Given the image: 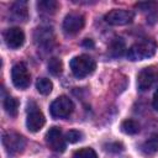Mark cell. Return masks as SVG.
<instances>
[{"mask_svg": "<svg viewBox=\"0 0 158 158\" xmlns=\"http://www.w3.org/2000/svg\"><path fill=\"white\" fill-rule=\"evenodd\" d=\"M157 49V44L152 40H143L141 42L135 43L130 47L127 52V58L130 60H143L154 56Z\"/></svg>", "mask_w": 158, "mask_h": 158, "instance_id": "6da1fadb", "label": "cell"}, {"mask_svg": "<svg viewBox=\"0 0 158 158\" xmlns=\"http://www.w3.org/2000/svg\"><path fill=\"white\" fill-rule=\"evenodd\" d=\"M95 67H96L95 60L91 57H89L88 54L77 56V57L72 58V60H70L72 73L74 74V77H77L79 79L85 78L89 74H91L95 70Z\"/></svg>", "mask_w": 158, "mask_h": 158, "instance_id": "7a4b0ae2", "label": "cell"}, {"mask_svg": "<svg viewBox=\"0 0 158 158\" xmlns=\"http://www.w3.org/2000/svg\"><path fill=\"white\" fill-rule=\"evenodd\" d=\"M73 109H74L73 101L68 96H65V95H62V96L57 98L51 104V106H49L51 115L54 118H64V117H68L73 112Z\"/></svg>", "mask_w": 158, "mask_h": 158, "instance_id": "3957f363", "label": "cell"}, {"mask_svg": "<svg viewBox=\"0 0 158 158\" xmlns=\"http://www.w3.org/2000/svg\"><path fill=\"white\" fill-rule=\"evenodd\" d=\"M27 120H26V126L31 132H37L40 131L44 123H46V118L44 115L38 110L36 102L30 101L27 104Z\"/></svg>", "mask_w": 158, "mask_h": 158, "instance_id": "277c9868", "label": "cell"}, {"mask_svg": "<svg viewBox=\"0 0 158 158\" xmlns=\"http://www.w3.org/2000/svg\"><path fill=\"white\" fill-rule=\"evenodd\" d=\"M2 144L9 153L16 154V153H20L23 151V148L26 146V139L20 133L9 131V132H5L2 136Z\"/></svg>", "mask_w": 158, "mask_h": 158, "instance_id": "5b68a950", "label": "cell"}, {"mask_svg": "<svg viewBox=\"0 0 158 158\" xmlns=\"http://www.w3.org/2000/svg\"><path fill=\"white\" fill-rule=\"evenodd\" d=\"M11 79L16 88L19 89H26L28 88L31 83V75L28 73V69L25 63L19 62L16 63L11 69Z\"/></svg>", "mask_w": 158, "mask_h": 158, "instance_id": "8992f818", "label": "cell"}, {"mask_svg": "<svg viewBox=\"0 0 158 158\" xmlns=\"http://www.w3.org/2000/svg\"><path fill=\"white\" fill-rule=\"evenodd\" d=\"M157 83H158V69L154 67L143 68L137 75V86L141 91H146L151 89Z\"/></svg>", "mask_w": 158, "mask_h": 158, "instance_id": "52a82bcc", "label": "cell"}, {"mask_svg": "<svg viewBox=\"0 0 158 158\" xmlns=\"http://www.w3.org/2000/svg\"><path fill=\"white\" fill-rule=\"evenodd\" d=\"M46 142L47 146L54 152L62 153L65 149V138L63 137V133L58 127H51L48 130V132L46 133Z\"/></svg>", "mask_w": 158, "mask_h": 158, "instance_id": "ba28073f", "label": "cell"}, {"mask_svg": "<svg viewBox=\"0 0 158 158\" xmlns=\"http://www.w3.org/2000/svg\"><path fill=\"white\" fill-rule=\"evenodd\" d=\"M85 25V19L79 12H70L64 17L63 30L69 35H75L81 31Z\"/></svg>", "mask_w": 158, "mask_h": 158, "instance_id": "9c48e42d", "label": "cell"}, {"mask_svg": "<svg viewBox=\"0 0 158 158\" xmlns=\"http://www.w3.org/2000/svg\"><path fill=\"white\" fill-rule=\"evenodd\" d=\"M133 20V14L128 10H123V9H115L111 10L109 14H106L105 16V21L110 25L114 26H122V25H127L130 22H132Z\"/></svg>", "mask_w": 158, "mask_h": 158, "instance_id": "30bf717a", "label": "cell"}, {"mask_svg": "<svg viewBox=\"0 0 158 158\" xmlns=\"http://www.w3.org/2000/svg\"><path fill=\"white\" fill-rule=\"evenodd\" d=\"M4 41L6 46L11 49H17L20 48L23 42H25V33L21 28L19 27H11L7 28L4 32Z\"/></svg>", "mask_w": 158, "mask_h": 158, "instance_id": "8fae6325", "label": "cell"}, {"mask_svg": "<svg viewBox=\"0 0 158 158\" xmlns=\"http://www.w3.org/2000/svg\"><path fill=\"white\" fill-rule=\"evenodd\" d=\"M35 40L36 43L41 47H51V44L54 41L53 31L51 27H38L35 32Z\"/></svg>", "mask_w": 158, "mask_h": 158, "instance_id": "7c38bea8", "label": "cell"}, {"mask_svg": "<svg viewBox=\"0 0 158 158\" xmlns=\"http://www.w3.org/2000/svg\"><path fill=\"white\" fill-rule=\"evenodd\" d=\"M11 15L15 21H26L28 17L26 1H17L11 6Z\"/></svg>", "mask_w": 158, "mask_h": 158, "instance_id": "4fadbf2b", "label": "cell"}, {"mask_svg": "<svg viewBox=\"0 0 158 158\" xmlns=\"http://www.w3.org/2000/svg\"><path fill=\"white\" fill-rule=\"evenodd\" d=\"M125 51H126V44H125V41L121 37L114 38L109 44V54L114 58L121 57L125 53Z\"/></svg>", "mask_w": 158, "mask_h": 158, "instance_id": "5bb4252c", "label": "cell"}, {"mask_svg": "<svg viewBox=\"0 0 158 158\" xmlns=\"http://www.w3.org/2000/svg\"><path fill=\"white\" fill-rule=\"evenodd\" d=\"M141 151L146 154H153L158 151V135L151 136L141 144Z\"/></svg>", "mask_w": 158, "mask_h": 158, "instance_id": "9a60e30c", "label": "cell"}, {"mask_svg": "<svg viewBox=\"0 0 158 158\" xmlns=\"http://www.w3.org/2000/svg\"><path fill=\"white\" fill-rule=\"evenodd\" d=\"M37 7L38 11L42 14H47V15H52L57 11L58 9V2L54 0H41L37 2Z\"/></svg>", "mask_w": 158, "mask_h": 158, "instance_id": "2e32d148", "label": "cell"}, {"mask_svg": "<svg viewBox=\"0 0 158 158\" xmlns=\"http://www.w3.org/2000/svg\"><path fill=\"white\" fill-rule=\"evenodd\" d=\"M121 131L126 135H136L139 132V125L137 121L127 118L121 123Z\"/></svg>", "mask_w": 158, "mask_h": 158, "instance_id": "e0dca14e", "label": "cell"}, {"mask_svg": "<svg viewBox=\"0 0 158 158\" xmlns=\"http://www.w3.org/2000/svg\"><path fill=\"white\" fill-rule=\"evenodd\" d=\"M4 109L10 116H16L19 111V101L12 96H6L4 100Z\"/></svg>", "mask_w": 158, "mask_h": 158, "instance_id": "ac0fdd59", "label": "cell"}, {"mask_svg": "<svg viewBox=\"0 0 158 158\" xmlns=\"http://www.w3.org/2000/svg\"><path fill=\"white\" fill-rule=\"evenodd\" d=\"M36 88H37V90H38L40 94L48 95L52 91V89H53V84L47 78H40L37 80V83H36Z\"/></svg>", "mask_w": 158, "mask_h": 158, "instance_id": "d6986e66", "label": "cell"}, {"mask_svg": "<svg viewBox=\"0 0 158 158\" xmlns=\"http://www.w3.org/2000/svg\"><path fill=\"white\" fill-rule=\"evenodd\" d=\"M48 70L52 75H59L63 70V63L59 58L57 57H52L48 62Z\"/></svg>", "mask_w": 158, "mask_h": 158, "instance_id": "ffe728a7", "label": "cell"}, {"mask_svg": "<svg viewBox=\"0 0 158 158\" xmlns=\"http://www.w3.org/2000/svg\"><path fill=\"white\" fill-rule=\"evenodd\" d=\"M73 158H98V156H96V152L93 148L84 147V148H80V149L75 151L73 153Z\"/></svg>", "mask_w": 158, "mask_h": 158, "instance_id": "44dd1931", "label": "cell"}, {"mask_svg": "<svg viewBox=\"0 0 158 158\" xmlns=\"http://www.w3.org/2000/svg\"><path fill=\"white\" fill-rule=\"evenodd\" d=\"M65 139L69 142V143H77L79 141L83 139V133L78 130H70L67 132L65 135Z\"/></svg>", "mask_w": 158, "mask_h": 158, "instance_id": "7402d4cb", "label": "cell"}, {"mask_svg": "<svg viewBox=\"0 0 158 158\" xmlns=\"http://www.w3.org/2000/svg\"><path fill=\"white\" fill-rule=\"evenodd\" d=\"M104 149L110 153H118V152L123 151V144L120 142H109V143L104 144Z\"/></svg>", "mask_w": 158, "mask_h": 158, "instance_id": "603a6c76", "label": "cell"}, {"mask_svg": "<svg viewBox=\"0 0 158 158\" xmlns=\"http://www.w3.org/2000/svg\"><path fill=\"white\" fill-rule=\"evenodd\" d=\"M152 105H153V109H154L156 111H158V89L156 90V93H154V95H153Z\"/></svg>", "mask_w": 158, "mask_h": 158, "instance_id": "cb8c5ba5", "label": "cell"}, {"mask_svg": "<svg viewBox=\"0 0 158 158\" xmlns=\"http://www.w3.org/2000/svg\"><path fill=\"white\" fill-rule=\"evenodd\" d=\"M83 46H84V47H90V48H93V47H94V42H93V40L86 38V40L83 41Z\"/></svg>", "mask_w": 158, "mask_h": 158, "instance_id": "d4e9b609", "label": "cell"}]
</instances>
